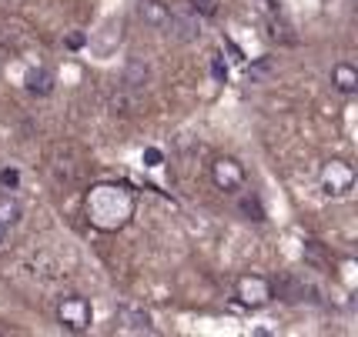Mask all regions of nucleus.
Returning a JSON list of instances; mask_svg holds the SVG:
<instances>
[{"instance_id": "nucleus-1", "label": "nucleus", "mask_w": 358, "mask_h": 337, "mask_svg": "<svg viewBox=\"0 0 358 337\" xmlns=\"http://www.w3.org/2000/svg\"><path fill=\"white\" fill-rule=\"evenodd\" d=\"M134 217V194L117 184H97L87 194V220L97 230H117Z\"/></svg>"}, {"instance_id": "nucleus-2", "label": "nucleus", "mask_w": 358, "mask_h": 337, "mask_svg": "<svg viewBox=\"0 0 358 337\" xmlns=\"http://www.w3.org/2000/svg\"><path fill=\"white\" fill-rule=\"evenodd\" d=\"M234 301L241 307H248V310H262V307H268L275 301V284L265 274L248 271V274H241L234 280Z\"/></svg>"}, {"instance_id": "nucleus-3", "label": "nucleus", "mask_w": 358, "mask_h": 337, "mask_svg": "<svg viewBox=\"0 0 358 337\" xmlns=\"http://www.w3.org/2000/svg\"><path fill=\"white\" fill-rule=\"evenodd\" d=\"M57 324L71 334H84L94 324V307L84 294H67L57 301Z\"/></svg>"}, {"instance_id": "nucleus-4", "label": "nucleus", "mask_w": 358, "mask_h": 337, "mask_svg": "<svg viewBox=\"0 0 358 337\" xmlns=\"http://www.w3.org/2000/svg\"><path fill=\"white\" fill-rule=\"evenodd\" d=\"M318 184H322L328 197H345L355 187V167L348 160H342V157H331L318 170Z\"/></svg>"}, {"instance_id": "nucleus-5", "label": "nucleus", "mask_w": 358, "mask_h": 337, "mask_svg": "<svg viewBox=\"0 0 358 337\" xmlns=\"http://www.w3.org/2000/svg\"><path fill=\"white\" fill-rule=\"evenodd\" d=\"M211 184L218 187L221 194H238L241 187L248 184V170L245 164L238 160V157H215V164H211Z\"/></svg>"}, {"instance_id": "nucleus-6", "label": "nucleus", "mask_w": 358, "mask_h": 337, "mask_svg": "<svg viewBox=\"0 0 358 337\" xmlns=\"http://www.w3.org/2000/svg\"><path fill=\"white\" fill-rule=\"evenodd\" d=\"M114 321L121 334H155V317L144 304H121Z\"/></svg>"}, {"instance_id": "nucleus-7", "label": "nucleus", "mask_w": 358, "mask_h": 337, "mask_svg": "<svg viewBox=\"0 0 358 337\" xmlns=\"http://www.w3.org/2000/svg\"><path fill=\"white\" fill-rule=\"evenodd\" d=\"M138 17L151 27V31H164V27H168V20H171V7H168L164 0H141Z\"/></svg>"}, {"instance_id": "nucleus-8", "label": "nucleus", "mask_w": 358, "mask_h": 337, "mask_svg": "<svg viewBox=\"0 0 358 337\" xmlns=\"http://www.w3.org/2000/svg\"><path fill=\"white\" fill-rule=\"evenodd\" d=\"M24 87L34 97H50L54 87H57V77H54V70H47V67H31L27 77H24Z\"/></svg>"}, {"instance_id": "nucleus-9", "label": "nucleus", "mask_w": 358, "mask_h": 337, "mask_svg": "<svg viewBox=\"0 0 358 337\" xmlns=\"http://www.w3.org/2000/svg\"><path fill=\"white\" fill-rule=\"evenodd\" d=\"M331 87L338 93H345V97H352V93H358V67L348 61H338L335 67H331Z\"/></svg>"}, {"instance_id": "nucleus-10", "label": "nucleus", "mask_w": 358, "mask_h": 337, "mask_svg": "<svg viewBox=\"0 0 358 337\" xmlns=\"http://www.w3.org/2000/svg\"><path fill=\"white\" fill-rule=\"evenodd\" d=\"M268 37H271V40H278V44H285V47H295L298 44L295 27H292V24H288L278 10H275V14H271V20H268Z\"/></svg>"}, {"instance_id": "nucleus-11", "label": "nucleus", "mask_w": 358, "mask_h": 337, "mask_svg": "<svg viewBox=\"0 0 358 337\" xmlns=\"http://www.w3.org/2000/svg\"><path fill=\"white\" fill-rule=\"evenodd\" d=\"M20 217H24V207H20V200H14L10 190H7V194L0 197V227H17Z\"/></svg>"}, {"instance_id": "nucleus-12", "label": "nucleus", "mask_w": 358, "mask_h": 337, "mask_svg": "<svg viewBox=\"0 0 358 337\" xmlns=\"http://www.w3.org/2000/svg\"><path fill=\"white\" fill-rule=\"evenodd\" d=\"M168 27H174V37L178 40H198L201 37V27H198V17L194 20H185V17H174L171 14V20H168Z\"/></svg>"}, {"instance_id": "nucleus-13", "label": "nucleus", "mask_w": 358, "mask_h": 337, "mask_svg": "<svg viewBox=\"0 0 358 337\" xmlns=\"http://www.w3.org/2000/svg\"><path fill=\"white\" fill-rule=\"evenodd\" d=\"M148 77H151V67L144 61H131L124 70V84L127 87H144L148 84Z\"/></svg>"}, {"instance_id": "nucleus-14", "label": "nucleus", "mask_w": 358, "mask_h": 337, "mask_svg": "<svg viewBox=\"0 0 358 337\" xmlns=\"http://www.w3.org/2000/svg\"><path fill=\"white\" fill-rule=\"evenodd\" d=\"M187 10L198 17V20H208V17H218V0H187Z\"/></svg>"}, {"instance_id": "nucleus-15", "label": "nucleus", "mask_w": 358, "mask_h": 337, "mask_svg": "<svg viewBox=\"0 0 358 337\" xmlns=\"http://www.w3.org/2000/svg\"><path fill=\"white\" fill-rule=\"evenodd\" d=\"M241 211L248 214V220H265V207H262V200L255 197V194L241 200Z\"/></svg>"}, {"instance_id": "nucleus-16", "label": "nucleus", "mask_w": 358, "mask_h": 337, "mask_svg": "<svg viewBox=\"0 0 358 337\" xmlns=\"http://www.w3.org/2000/svg\"><path fill=\"white\" fill-rule=\"evenodd\" d=\"M0 187H3V190H17V187H20V170L0 167Z\"/></svg>"}, {"instance_id": "nucleus-17", "label": "nucleus", "mask_w": 358, "mask_h": 337, "mask_svg": "<svg viewBox=\"0 0 358 337\" xmlns=\"http://www.w3.org/2000/svg\"><path fill=\"white\" fill-rule=\"evenodd\" d=\"M141 160H144V167H161V164H164V153L157 151V147H144Z\"/></svg>"}, {"instance_id": "nucleus-18", "label": "nucleus", "mask_w": 358, "mask_h": 337, "mask_svg": "<svg viewBox=\"0 0 358 337\" xmlns=\"http://www.w3.org/2000/svg\"><path fill=\"white\" fill-rule=\"evenodd\" d=\"M211 74H215V80H218V84H224V80H228V63L221 61V54H215V57H211Z\"/></svg>"}, {"instance_id": "nucleus-19", "label": "nucleus", "mask_w": 358, "mask_h": 337, "mask_svg": "<svg viewBox=\"0 0 358 337\" xmlns=\"http://www.w3.org/2000/svg\"><path fill=\"white\" fill-rule=\"evenodd\" d=\"M87 44V37L80 31H74V33H67V40H64V47H71V50H80V47Z\"/></svg>"}, {"instance_id": "nucleus-20", "label": "nucleus", "mask_w": 358, "mask_h": 337, "mask_svg": "<svg viewBox=\"0 0 358 337\" xmlns=\"http://www.w3.org/2000/svg\"><path fill=\"white\" fill-rule=\"evenodd\" d=\"M3 237H7V227H0V247H3Z\"/></svg>"}]
</instances>
